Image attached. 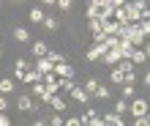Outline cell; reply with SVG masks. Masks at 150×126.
Returning a JSON list of instances; mask_svg holds the SVG:
<instances>
[{"mask_svg":"<svg viewBox=\"0 0 150 126\" xmlns=\"http://www.w3.org/2000/svg\"><path fill=\"white\" fill-rule=\"evenodd\" d=\"M104 55H107V47H104V44H93V47H87L85 60H87V63H96V60H101Z\"/></svg>","mask_w":150,"mask_h":126,"instance_id":"cell-3","label":"cell"},{"mask_svg":"<svg viewBox=\"0 0 150 126\" xmlns=\"http://www.w3.org/2000/svg\"><path fill=\"white\" fill-rule=\"evenodd\" d=\"M101 118H104V126H126V121H123V115L107 112V115H101Z\"/></svg>","mask_w":150,"mask_h":126,"instance_id":"cell-12","label":"cell"},{"mask_svg":"<svg viewBox=\"0 0 150 126\" xmlns=\"http://www.w3.org/2000/svg\"><path fill=\"white\" fill-rule=\"evenodd\" d=\"M55 77H63V79H71L74 77V66H71V63H57V66H55Z\"/></svg>","mask_w":150,"mask_h":126,"instance_id":"cell-6","label":"cell"},{"mask_svg":"<svg viewBox=\"0 0 150 126\" xmlns=\"http://www.w3.org/2000/svg\"><path fill=\"white\" fill-rule=\"evenodd\" d=\"M131 126H150L147 118H131Z\"/></svg>","mask_w":150,"mask_h":126,"instance_id":"cell-31","label":"cell"},{"mask_svg":"<svg viewBox=\"0 0 150 126\" xmlns=\"http://www.w3.org/2000/svg\"><path fill=\"white\" fill-rule=\"evenodd\" d=\"M57 8H60V11H68V8H71L74 3H71V0H57V3H55Z\"/></svg>","mask_w":150,"mask_h":126,"instance_id":"cell-30","label":"cell"},{"mask_svg":"<svg viewBox=\"0 0 150 126\" xmlns=\"http://www.w3.org/2000/svg\"><path fill=\"white\" fill-rule=\"evenodd\" d=\"M47 52H49L47 41H33V55L36 58H47Z\"/></svg>","mask_w":150,"mask_h":126,"instance_id":"cell-15","label":"cell"},{"mask_svg":"<svg viewBox=\"0 0 150 126\" xmlns=\"http://www.w3.org/2000/svg\"><path fill=\"white\" fill-rule=\"evenodd\" d=\"M112 112H115V115H126V112H128V102H126V99H117Z\"/></svg>","mask_w":150,"mask_h":126,"instance_id":"cell-24","label":"cell"},{"mask_svg":"<svg viewBox=\"0 0 150 126\" xmlns=\"http://www.w3.org/2000/svg\"><path fill=\"white\" fill-rule=\"evenodd\" d=\"M0 55H3V44H0Z\"/></svg>","mask_w":150,"mask_h":126,"instance_id":"cell-39","label":"cell"},{"mask_svg":"<svg viewBox=\"0 0 150 126\" xmlns=\"http://www.w3.org/2000/svg\"><path fill=\"white\" fill-rule=\"evenodd\" d=\"M145 118H147V123H150V110H147V115H145Z\"/></svg>","mask_w":150,"mask_h":126,"instance_id":"cell-38","label":"cell"},{"mask_svg":"<svg viewBox=\"0 0 150 126\" xmlns=\"http://www.w3.org/2000/svg\"><path fill=\"white\" fill-rule=\"evenodd\" d=\"M49 104H52V110H55L57 115H60V112H66V99H60V96H52V102H49Z\"/></svg>","mask_w":150,"mask_h":126,"instance_id":"cell-19","label":"cell"},{"mask_svg":"<svg viewBox=\"0 0 150 126\" xmlns=\"http://www.w3.org/2000/svg\"><path fill=\"white\" fill-rule=\"evenodd\" d=\"M109 82H115V85H126V77H123L120 69H112V71H109Z\"/></svg>","mask_w":150,"mask_h":126,"instance_id":"cell-20","label":"cell"},{"mask_svg":"<svg viewBox=\"0 0 150 126\" xmlns=\"http://www.w3.org/2000/svg\"><path fill=\"white\" fill-rule=\"evenodd\" d=\"M6 107H8V99H3V96H0V112H6Z\"/></svg>","mask_w":150,"mask_h":126,"instance_id":"cell-34","label":"cell"},{"mask_svg":"<svg viewBox=\"0 0 150 126\" xmlns=\"http://www.w3.org/2000/svg\"><path fill=\"white\" fill-rule=\"evenodd\" d=\"M22 82H28V85H36V82H44V77L36 71V66H33V69H28V74L22 77Z\"/></svg>","mask_w":150,"mask_h":126,"instance_id":"cell-13","label":"cell"},{"mask_svg":"<svg viewBox=\"0 0 150 126\" xmlns=\"http://www.w3.org/2000/svg\"><path fill=\"white\" fill-rule=\"evenodd\" d=\"M147 11H150V3H147Z\"/></svg>","mask_w":150,"mask_h":126,"instance_id":"cell-40","label":"cell"},{"mask_svg":"<svg viewBox=\"0 0 150 126\" xmlns=\"http://www.w3.org/2000/svg\"><path fill=\"white\" fill-rule=\"evenodd\" d=\"M14 88H16V82L11 77H0V96H8V93H14Z\"/></svg>","mask_w":150,"mask_h":126,"instance_id":"cell-10","label":"cell"},{"mask_svg":"<svg viewBox=\"0 0 150 126\" xmlns=\"http://www.w3.org/2000/svg\"><path fill=\"white\" fill-rule=\"evenodd\" d=\"M28 16H30V22L44 25V11H41V8H30V11H28Z\"/></svg>","mask_w":150,"mask_h":126,"instance_id":"cell-22","label":"cell"},{"mask_svg":"<svg viewBox=\"0 0 150 126\" xmlns=\"http://www.w3.org/2000/svg\"><path fill=\"white\" fill-rule=\"evenodd\" d=\"M33 126H47V118H41V121H36Z\"/></svg>","mask_w":150,"mask_h":126,"instance_id":"cell-37","label":"cell"},{"mask_svg":"<svg viewBox=\"0 0 150 126\" xmlns=\"http://www.w3.org/2000/svg\"><path fill=\"white\" fill-rule=\"evenodd\" d=\"M87 25H90L93 44H104V41H107V36H104V22L101 19H93V22H87Z\"/></svg>","mask_w":150,"mask_h":126,"instance_id":"cell-2","label":"cell"},{"mask_svg":"<svg viewBox=\"0 0 150 126\" xmlns=\"http://www.w3.org/2000/svg\"><path fill=\"white\" fill-rule=\"evenodd\" d=\"M44 88H47L52 96H57V91H60V79H57L55 74H47V77H44Z\"/></svg>","mask_w":150,"mask_h":126,"instance_id":"cell-7","label":"cell"},{"mask_svg":"<svg viewBox=\"0 0 150 126\" xmlns=\"http://www.w3.org/2000/svg\"><path fill=\"white\" fill-rule=\"evenodd\" d=\"M66 126H82V121H79V118H76V115H71V118H68V121H66Z\"/></svg>","mask_w":150,"mask_h":126,"instance_id":"cell-32","label":"cell"},{"mask_svg":"<svg viewBox=\"0 0 150 126\" xmlns=\"http://www.w3.org/2000/svg\"><path fill=\"white\" fill-rule=\"evenodd\" d=\"M104 36H107V39H109V36H115V39H120V25L117 22H104Z\"/></svg>","mask_w":150,"mask_h":126,"instance_id":"cell-14","label":"cell"},{"mask_svg":"<svg viewBox=\"0 0 150 126\" xmlns=\"http://www.w3.org/2000/svg\"><path fill=\"white\" fill-rule=\"evenodd\" d=\"M14 39L19 41V44H25V41H30V30H28V28H16V30H14Z\"/></svg>","mask_w":150,"mask_h":126,"instance_id":"cell-21","label":"cell"},{"mask_svg":"<svg viewBox=\"0 0 150 126\" xmlns=\"http://www.w3.org/2000/svg\"><path fill=\"white\" fill-rule=\"evenodd\" d=\"M0 126H11V118H8L6 112H0Z\"/></svg>","mask_w":150,"mask_h":126,"instance_id":"cell-33","label":"cell"},{"mask_svg":"<svg viewBox=\"0 0 150 126\" xmlns=\"http://www.w3.org/2000/svg\"><path fill=\"white\" fill-rule=\"evenodd\" d=\"M36 71H38L41 77H47V74H55V66H52L47 58H38L36 60Z\"/></svg>","mask_w":150,"mask_h":126,"instance_id":"cell-8","label":"cell"},{"mask_svg":"<svg viewBox=\"0 0 150 126\" xmlns=\"http://www.w3.org/2000/svg\"><path fill=\"white\" fill-rule=\"evenodd\" d=\"M16 110H19V112H36L38 104L33 102V96H19V99H16Z\"/></svg>","mask_w":150,"mask_h":126,"instance_id":"cell-4","label":"cell"},{"mask_svg":"<svg viewBox=\"0 0 150 126\" xmlns=\"http://www.w3.org/2000/svg\"><path fill=\"white\" fill-rule=\"evenodd\" d=\"M74 88H76V82H74V79H60V91H66V93H71Z\"/></svg>","mask_w":150,"mask_h":126,"instance_id":"cell-28","label":"cell"},{"mask_svg":"<svg viewBox=\"0 0 150 126\" xmlns=\"http://www.w3.org/2000/svg\"><path fill=\"white\" fill-rule=\"evenodd\" d=\"M142 82H145V85L150 88V71H147V74H142Z\"/></svg>","mask_w":150,"mask_h":126,"instance_id":"cell-35","label":"cell"},{"mask_svg":"<svg viewBox=\"0 0 150 126\" xmlns=\"http://www.w3.org/2000/svg\"><path fill=\"white\" fill-rule=\"evenodd\" d=\"M145 60H147L145 49H134V55H131V63H134V66H137V63H145Z\"/></svg>","mask_w":150,"mask_h":126,"instance_id":"cell-27","label":"cell"},{"mask_svg":"<svg viewBox=\"0 0 150 126\" xmlns=\"http://www.w3.org/2000/svg\"><path fill=\"white\" fill-rule=\"evenodd\" d=\"M44 28H47L49 33H57V28H60V22L55 19V16H44Z\"/></svg>","mask_w":150,"mask_h":126,"instance_id":"cell-23","label":"cell"},{"mask_svg":"<svg viewBox=\"0 0 150 126\" xmlns=\"http://www.w3.org/2000/svg\"><path fill=\"white\" fill-rule=\"evenodd\" d=\"M150 110V102H145V99H134V102H128V112L131 118H145Z\"/></svg>","mask_w":150,"mask_h":126,"instance_id":"cell-1","label":"cell"},{"mask_svg":"<svg viewBox=\"0 0 150 126\" xmlns=\"http://www.w3.org/2000/svg\"><path fill=\"white\" fill-rule=\"evenodd\" d=\"M139 30H142L145 39H150V19H142V22H139Z\"/></svg>","mask_w":150,"mask_h":126,"instance_id":"cell-29","label":"cell"},{"mask_svg":"<svg viewBox=\"0 0 150 126\" xmlns=\"http://www.w3.org/2000/svg\"><path fill=\"white\" fill-rule=\"evenodd\" d=\"M142 49H145V55H147V58H150V39H147V41H145V47H142Z\"/></svg>","mask_w":150,"mask_h":126,"instance_id":"cell-36","label":"cell"},{"mask_svg":"<svg viewBox=\"0 0 150 126\" xmlns=\"http://www.w3.org/2000/svg\"><path fill=\"white\" fill-rule=\"evenodd\" d=\"M101 60L107 63V66H117V63L123 60V58H120V49H107V55H104Z\"/></svg>","mask_w":150,"mask_h":126,"instance_id":"cell-11","label":"cell"},{"mask_svg":"<svg viewBox=\"0 0 150 126\" xmlns=\"http://www.w3.org/2000/svg\"><path fill=\"white\" fill-rule=\"evenodd\" d=\"M101 11H104V0H90V3H87V22L98 19Z\"/></svg>","mask_w":150,"mask_h":126,"instance_id":"cell-5","label":"cell"},{"mask_svg":"<svg viewBox=\"0 0 150 126\" xmlns=\"http://www.w3.org/2000/svg\"><path fill=\"white\" fill-rule=\"evenodd\" d=\"M93 99H101V102H109V88L107 85H98V91H96Z\"/></svg>","mask_w":150,"mask_h":126,"instance_id":"cell-26","label":"cell"},{"mask_svg":"<svg viewBox=\"0 0 150 126\" xmlns=\"http://www.w3.org/2000/svg\"><path fill=\"white\" fill-rule=\"evenodd\" d=\"M28 69H33V66H30V63L25 60V58H19V60L14 63V77H16V79H22L25 74H28Z\"/></svg>","mask_w":150,"mask_h":126,"instance_id":"cell-9","label":"cell"},{"mask_svg":"<svg viewBox=\"0 0 150 126\" xmlns=\"http://www.w3.org/2000/svg\"><path fill=\"white\" fill-rule=\"evenodd\" d=\"M115 69H120V71H123V77H131V74H137V71H134V63H131V60H120Z\"/></svg>","mask_w":150,"mask_h":126,"instance_id":"cell-17","label":"cell"},{"mask_svg":"<svg viewBox=\"0 0 150 126\" xmlns=\"http://www.w3.org/2000/svg\"><path fill=\"white\" fill-rule=\"evenodd\" d=\"M71 99H74V102H79V104H87V102H90V96H87L85 91H82V88H74V91H71Z\"/></svg>","mask_w":150,"mask_h":126,"instance_id":"cell-16","label":"cell"},{"mask_svg":"<svg viewBox=\"0 0 150 126\" xmlns=\"http://www.w3.org/2000/svg\"><path fill=\"white\" fill-rule=\"evenodd\" d=\"M82 91H85L87 96H96V91H98V79H96V77H87V82H85Z\"/></svg>","mask_w":150,"mask_h":126,"instance_id":"cell-18","label":"cell"},{"mask_svg":"<svg viewBox=\"0 0 150 126\" xmlns=\"http://www.w3.org/2000/svg\"><path fill=\"white\" fill-rule=\"evenodd\" d=\"M137 91H134V85H123V91H120V99H126V102H134V96Z\"/></svg>","mask_w":150,"mask_h":126,"instance_id":"cell-25","label":"cell"}]
</instances>
